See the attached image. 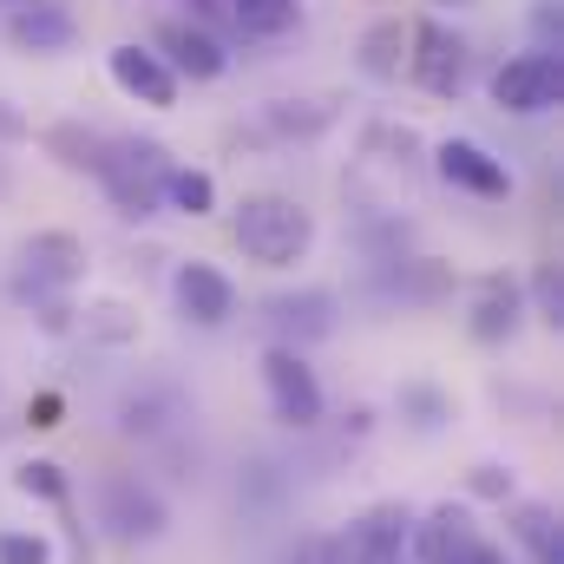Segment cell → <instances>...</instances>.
<instances>
[{
  "label": "cell",
  "mask_w": 564,
  "mask_h": 564,
  "mask_svg": "<svg viewBox=\"0 0 564 564\" xmlns=\"http://www.w3.org/2000/svg\"><path fill=\"white\" fill-rule=\"evenodd\" d=\"M270 119H276V132H322V126H328V106H315V112H295V99H282Z\"/></svg>",
  "instance_id": "4316f807"
},
{
  "label": "cell",
  "mask_w": 564,
  "mask_h": 564,
  "mask_svg": "<svg viewBox=\"0 0 564 564\" xmlns=\"http://www.w3.org/2000/svg\"><path fill=\"white\" fill-rule=\"evenodd\" d=\"M453 7H466V0H453Z\"/></svg>",
  "instance_id": "d590c367"
},
{
  "label": "cell",
  "mask_w": 564,
  "mask_h": 564,
  "mask_svg": "<svg viewBox=\"0 0 564 564\" xmlns=\"http://www.w3.org/2000/svg\"><path fill=\"white\" fill-rule=\"evenodd\" d=\"M13 486H20L26 499H53V506H66V473H59L53 459H26V466L13 473Z\"/></svg>",
  "instance_id": "7402d4cb"
},
{
  "label": "cell",
  "mask_w": 564,
  "mask_h": 564,
  "mask_svg": "<svg viewBox=\"0 0 564 564\" xmlns=\"http://www.w3.org/2000/svg\"><path fill=\"white\" fill-rule=\"evenodd\" d=\"M230 237H237V250H243L250 263H263V270H289V263L308 257V243H315V217H308L295 197H282V191H257V197L237 204Z\"/></svg>",
  "instance_id": "6da1fadb"
},
{
  "label": "cell",
  "mask_w": 564,
  "mask_h": 564,
  "mask_svg": "<svg viewBox=\"0 0 564 564\" xmlns=\"http://www.w3.org/2000/svg\"><path fill=\"white\" fill-rule=\"evenodd\" d=\"M263 388H270V408H276L282 426H295V433H308V426H322V381H315V368L302 361V348H270L263 355Z\"/></svg>",
  "instance_id": "ba28073f"
},
{
  "label": "cell",
  "mask_w": 564,
  "mask_h": 564,
  "mask_svg": "<svg viewBox=\"0 0 564 564\" xmlns=\"http://www.w3.org/2000/svg\"><path fill=\"white\" fill-rule=\"evenodd\" d=\"M289 564H322V552H315V539H308V545H302V552H295Z\"/></svg>",
  "instance_id": "836d02e7"
},
{
  "label": "cell",
  "mask_w": 564,
  "mask_h": 564,
  "mask_svg": "<svg viewBox=\"0 0 564 564\" xmlns=\"http://www.w3.org/2000/svg\"><path fill=\"white\" fill-rule=\"evenodd\" d=\"M86 328H93V335H106V341H126V335H132V322H126V308H119V302H99V308L86 315Z\"/></svg>",
  "instance_id": "83f0119b"
},
{
  "label": "cell",
  "mask_w": 564,
  "mask_h": 564,
  "mask_svg": "<svg viewBox=\"0 0 564 564\" xmlns=\"http://www.w3.org/2000/svg\"><path fill=\"white\" fill-rule=\"evenodd\" d=\"M86 276V243L73 230H40L20 243V270H13V295L20 302H59L73 282Z\"/></svg>",
  "instance_id": "277c9868"
},
{
  "label": "cell",
  "mask_w": 564,
  "mask_h": 564,
  "mask_svg": "<svg viewBox=\"0 0 564 564\" xmlns=\"http://www.w3.org/2000/svg\"><path fill=\"white\" fill-rule=\"evenodd\" d=\"M106 73H112V86H119L126 99H139V106H177V73L158 59V46H139V40L112 46V53H106Z\"/></svg>",
  "instance_id": "8fae6325"
},
{
  "label": "cell",
  "mask_w": 564,
  "mask_h": 564,
  "mask_svg": "<svg viewBox=\"0 0 564 564\" xmlns=\"http://www.w3.org/2000/svg\"><path fill=\"white\" fill-rule=\"evenodd\" d=\"M171 295H177V308H184V322H197V328H224L230 315H237V289L230 276L217 270V263H177V276H171Z\"/></svg>",
  "instance_id": "7c38bea8"
},
{
  "label": "cell",
  "mask_w": 564,
  "mask_h": 564,
  "mask_svg": "<svg viewBox=\"0 0 564 564\" xmlns=\"http://www.w3.org/2000/svg\"><path fill=\"white\" fill-rule=\"evenodd\" d=\"M224 26L237 40H282L289 26H302V0H230Z\"/></svg>",
  "instance_id": "d6986e66"
},
{
  "label": "cell",
  "mask_w": 564,
  "mask_h": 564,
  "mask_svg": "<svg viewBox=\"0 0 564 564\" xmlns=\"http://www.w3.org/2000/svg\"><path fill=\"white\" fill-rule=\"evenodd\" d=\"M184 7H191V20H204V26H210V20L224 26V13H230V0H184Z\"/></svg>",
  "instance_id": "4dcf8cb0"
},
{
  "label": "cell",
  "mask_w": 564,
  "mask_h": 564,
  "mask_svg": "<svg viewBox=\"0 0 564 564\" xmlns=\"http://www.w3.org/2000/svg\"><path fill=\"white\" fill-rule=\"evenodd\" d=\"M40 144H46V158H53L59 171H73V177H99V171H106V151H112L106 132H93V126H79V119L46 126Z\"/></svg>",
  "instance_id": "e0dca14e"
},
{
  "label": "cell",
  "mask_w": 564,
  "mask_h": 564,
  "mask_svg": "<svg viewBox=\"0 0 564 564\" xmlns=\"http://www.w3.org/2000/svg\"><path fill=\"white\" fill-rule=\"evenodd\" d=\"M164 177H171V151L158 139H112L106 171H99L119 217H151L164 204Z\"/></svg>",
  "instance_id": "7a4b0ae2"
},
{
  "label": "cell",
  "mask_w": 564,
  "mask_h": 564,
  "mask_svg": "<svg viewBox=\"0 0 564 564\" xmlns=\"http://www.w3.org/2000/svg\"><path fill=\"white\" fill-rule=\"evenodd\" d=\"M7 40H13L20 53H40V59H53V53H66V46L79 40V20H73L59 0H33V7H13V20H7Z\"/></svg>",
  "instance_id": "9a60e30c"
},
{
  "label": "cell",
  "mask_w": 564,
  "mask_h": 564,
  "mask_svg": "<svg viewBox=\"0 0 564 564\" xmlns=\"http://www.w3.org/2000/svg\"><path fill=\"white\" fill-rule=\"evenodd\" d=\"M525 315H532V308H525V289H519V282L512 276H486L479 289H473L466 328H473V341H512Z\"/></svg>",
  "instance_id": "5bb4252c"
},
{
  "label": "cell",
  "mask_w": 564,
  "mask_h": 564,
  "mask_svg": "<svg viewBox=\"0 0 564 564\" xmlns=\"http://www.w3.org/2000/svg\"><path fill=\"white\" fill-rule=\"evenodd\" d=\"M408 79L426 86L433 99H459L466 86V40L440 20H414L408 26Z\"/></svg>",
  "instance_id": "8992f818"
},
{
  "label": "cell",
  "mask_w": 564,
  "mask_h": 564,
  "mask_svg": "<svg viewBox=\"0 0 564 564\" xmlns=\"http://www.w3.org/2000/svg\"><path fill=\"white\" fill-rule=\"evenodd\" d=\"M164 204H171L177 217H210V210H217V177H210V171H191V164H171Z\"/></svg>",
  "instance_id": "44dd1931"
},
{
  "label": "cell",
  "mask_w": 564,
  "mask_h": 564,
  "mask_svg": "<svg viewBox=\"0 0 564 564\" xmlns=\"http://www.w3.org/2000/svg\"><path fill=\"white\" fill-rule=\"evenodd\" d=\"M99 519H106L112 539H126V545H151V539L171 525L158 486H144L139 473H112V479H99Z\"/></svg>",
  "instance_id": "52a82bcc"
},
{
  "label": "cell",
  "mask_w": 564,
  "mask_h": 564,
  "mask_svg": "<svg viewBox=\"0 0 564 564\" xmlns=\"http://www.w3.org/2000/svg\"><path fill=\"white\" fill-rule=\"evenodd\" d=\"M401 408L414 414V426H421V433H433V426L446 421V401H440L433 388H401Z\"/></svg>",
  "instance_id": "d4e9b609"
},
{
  "label": "cell",
  "mask_w": 564,
  "mask_h": 564,
  "mask_svg": "<svg viewBox=\"0 0 564 564\" xmlns=\"http://www.w3.org/2000/svg\"><path fill=\"white\" fill-rule=\"evenodd\" d=\"M479 499H512V473L506 466H473V479H466Z\"/></svg>",
  "instance_id": "f1b7e54d"
},
{
  "label": "cell",
  "mask_w": 564,
  "mask_h": 564,
  "mask_svg": "<svg viewBox=\"0 0 564 564\" xmlns=\"http://www.w3.org/2000/svg\"><path fill=\"white\" fill-rule=\"evenodd\" d=\"M13 7H33V0H13Z\"/></svg>",
  "instance_id": "e575fe53"
},
{
  "label": "cell",
  "mask_w": 564,
  "mask_h": 564,
  "mask_svg": "<svg viewBox=\"0 0 564 564\" xmlns=\"http://www.w3.org/2000/svg\"><path fill=\"white\" fill-rule=\"evenodd\" d=\"M0 564H53V545L40 532H0Z\"/></svg>",
  "instance_id": "603a6c76"
},
{
  "label": "cell",
  "mask_w": 564,
  "mask_h": 564,
  "mask_svg": "<svg viewBox=\"0 0 564 564\" xmlns=\"http://www.w3.org/2000/svg\"><path fill=\"white\" fill-rule=\"evenodd\" d=\"M33 426H59V401H53V394L33 401Z\"/></svg>",
  "instance_id": "1f68e13d"
},
{
  "label": "cell",
  "mask_w": 564,
  "mask_h": 564,
  "mask_svg": "<svg viewBox=\"0 0 564 564\" xmlns=\"http://www.w3.org/2000/svg\"><path fill=\"white\" fill-rule=\"evenodd\" d=\"M355 66H361L368 79H401V73H408V20H401V13H381V20L361 33Z\"/></svg>",
  "instance_id": "ac0fdd59"
},
{
  "label": "cell",
  "mask_w": 564,
  "mask_h": 564,
  "mask_svg": "<svg viewBox=\"0 0 564 564\" xmlns=\"http://www.w3.org/2000/svg\"><path fill=\"white\" fill-rule=\"evenodd\" d=\"M564 99V59L558 53H512L492 73V106L512 119H539Z\"/></svg>",
  "instance_id": "5b68a950"
},
{
  "label": "cell",
  "mask_w": 564,
  "mask_h": 564,
  "mask_svg": "<svg viewBox=\"0 0 564 564\" xmlns=\"http://www.w3.org/2000/svg\"><path fill=\"white\" fill-rule=\"evenodd\" d=\"M532 33H539V46H532V53H558V46H564L558 0H539V7H532Z\"/></svg>",
  "instance_id": "484cf974"
},
{
  "label": "cell",
  "mask_w": 564,
  "mask_h": 564,
  "mask_svg": "<svg viewBox=\"0 0 564 564\" xmlns=\"http://www.w3.org/2000/svg\"><path fill=\"white\" fill-rule=\"evenodd\" d=\"M408 545H414L421 564H466V552L479 545V525H473L466 506H433L426 519L408 525Z\"/></svg>",
  "instance_id": "4fadbf2b"
},
{
  "label": "cell",
  "mask_w": 564,
  "mask_h": 564,
  "mask_svg": "<svg viewBox=\"0 0 564 564\" xmlns=\"http://www.w3.org/2000/svg\"><path fill=\"white\" fill-rule=\"evenodd\" d=\"M263 322L282 335V348L322 341V335H335V295H328V289H295V295H276Z\"/></svg>",
  "instance_id": "2e32d148"
},
{
  "label": "cell",
  "mask_w": 564,
  "mask_h": 564,
  "mask_svg": "<svg viewBox=\"0 0 564 564\" xmlns=\"http://www.w3.org/2000/svg\"><path fill=\"white\" fill-rule=\"evenodd\" d=\"M20 139H26V119H20V112L0 99V144H20Z\"/></svg>",
  "instance_id": "f546056e"
},
{
  "label": "cell",
  "mask_w": 564,
  "mask_h": 564,
  "mask_svg": "<svg viewBox=\"0 0 564 564\" xmlns=\"http://www.w3.org/2000/svg\"><path fill=\"white\" fill-rule=\"evenodd\" d=\"M512 539L532 552V564H564V532L552 506H519L512 512Z\"/></svg>",
  "instance_id": "ffe728a7"
},
{
  "label": "cell",
  "mask_w": 564,
  "mask_h": 564,
  "mask_svg": "<svg viewBox=\"0 0 564 564\" xmlns=\"http://www.w3.org/2000/svg\"><path fill=\"white\" fill-rule=\"evenodd\" d=\"M408 525H414V512L388 499V506L355 512L335 539H315V552H322V564H401V552H408Z\"/></svg>",
  "instance_id": "3957f363"
},
{
  "label": "cell",
  "mask_w": 564,
  "mask_h": 564,
  "mask_svg": "<svg viewBox=\"0 0 564 564\" xmlns=\"http://www.w3.org/2000/svg\"><path fill=\"white\" fill-rule=\"evenodd\" d=\"M466 564H506V552H499V545H486V539H479V545H473V552H466Z\"/></svg>",
  "instance_id": "d6a6232c"
},
{
  "label": "cell",
  "mask_w": 564,
  "mask_h": 564,
  "mask_svg": "<svg viewBox=\"0 0 564 564\" xmlns=\"http://www.w3.org/2000/svg\"><path fill=\"white\" fill-rule=\"evenodd\" d=\"M433 164H440V177H446L453 191H473V197H486V204L512 197V171H506L479 139H446L433 151Z\"/></svg>",
  "instance_id": "30bf717a"
},
{
  "label": "cell",
  "mask_w": 564,
  "mask_h": 564,
  "mask_svg": "<svg viewBox=\"0 0 564 564\" xmlns=\"http://www.w3.org/2000/svg\"><path fill=\"white\" fill-rule=\"evenodd\" d=\"M158 59L177 73V79H224V66H230V46L204 26V20H164V33H158Z\"/></svg>",
  "instance_id": "9c48e42d"
},
{
  "label": "cell",
  "mask_w": 564,
  "mask_h": 564,
  "mask_svg": "<svg viewBox=\"0 0 564 564\" xmlns=\"http://www.w3.org/2000/svg\"><path fill=\"white\" fill-rule=\"evenodd\" d=\"M532 302H539V315H545L552 328L564 322V282H558V270H552V263H545V270L532 276Z\"/></svg>",
  "instance_id": "cb8c5ba5"
}]
</instances>
